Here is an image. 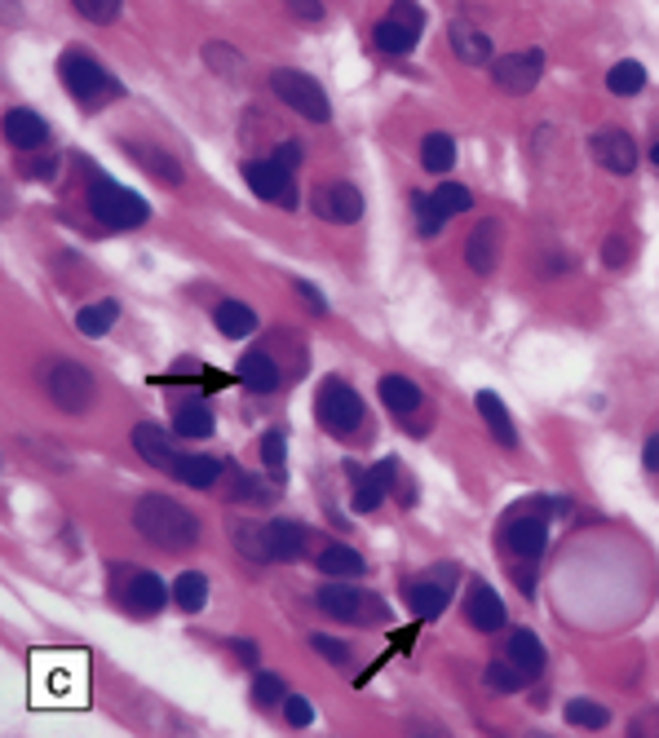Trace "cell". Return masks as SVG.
Here are the masks:
<instances>
[{
    "label": "cell",
    "mask_w": 659,
    "mask_h": 738,
    "mask_svg": "<svg viewBox=\"0 0 659 738\" xmlns=\"http://www.w3.org/2000/svg\"><path fill=\"white\" fill-rule=\"evenodd\" d=\"M464 261L473 274H495V261H500V225L495 221H478L464 239Z\"/></svg>",
    "instance_id": "obj_17"
},
{
    "label": "cell",
    "mask_w": 659,
    "mask_h": 738,
    "mask_svg": "<svg viewBox=\"0 0 659 738\" xmlns=\"http://www.w3.org/2000/svg\"><path fill=\"white\" fill-rule=\"evenodd\" d=\"M650 159H655V164H659V141H655V146H650Z\"/></svg>",
    "instance_id": "obj_54"
},
{
    "label": "cell",
    "mask_w": 659,
    "mask_h": 738,
    "mask_svg": "<svg viewBox=\"0 0 659 738\" xmlns=\"http://www.w3.org/2000/svg\"><path fill=\"white\" fill-rule=\"evenodd\" d=\"M124 150H128V159H137L155 181H164V186H181V164H177L172 155H164L159 146H150V141H124Z\"/></svg>",
    "instance_id": "obj_21"
},
{
    "label": "cell",
    "mask_w": 659,
    "mask_h": 738,
    "mask_svg": "<svg viewBox=\"0 0 659 738\" xmlns=\"http://www.w3.org/2000/svg\"><path fill=\"white\" fill-rule=\"evenodd\" d=\"M376 389H380V402H385L394 415H411V411L420 407V398H425V393H420V384H416V380H407V376H380V384H376Z\"/></svg>",
    "instance_id": "obj_29"
},
{
    "label": "cell",
    "mask_w": 659,
    "mask_h": 738,
    "mask_svg": "<svg viewBox=\"0 0 659 738\" xmlns=\"http://www.w3.org/2000/svg\"><path fill=\"white\" fill-rule=\"evenodd\" d=\"M544 75V53L540 49H517V53H504L491 62V80L500 93H531Z\"/></svg>",
    "instance_id": "obj_10"
},
{
    "label": "cell",
    "mask_w": 659,
    "mask_h": 738,
    "mask_svg": "<svg viewBox=\"0 0 659 738\" xmlns=\"http://www.w3.org/2000/svg\"><path fill=\"white\" fill-rule=\"evenodd\" d=\"M203 62H208V66H217L221 75L239 71V53H230V49H221V44H208V49H203Z\"/></svg>",
    "instance_id": "obj_46"
},
{
    "label": "cell",
    "mask_w": 659,
    "mask_h": 738,
    "mask_svg": "<svg viewBox=\"0 0 659 738\" xmlns=\"http://www.w3.org/2000/svg\"><path fill=\"white\" fill-rule=\"evenodd\" d=\"M44 393H49V402H53L57 411L80 415V411L93 407V398H97V380H93V371H88L84 362L53 358V362L44 367Z\"/></svg>",
    "instance_id": "obj_4"
},
{
    "label": "cell",
    "mask_w": 659,
    "mask_h": 738,
    "mask_svg": "<svg viewBox=\"0 0 659 738\" xmlns=\"http://www.w3.org/2000/svg\"><path fill=\"white\" fill-rule=\"evenodd\" d=\"M354 473V468H349ZM389 482H394V460H376L367 473H354V508L358 513H372L385 504L389 495Z\"/></svg>",
    "instance_id": "obj_19"
},
{
    "label": "cell",
    "mask_w": 659,
    "mask_h": 738,
    "mask_svg": "<svg viewBox=\"0 0 659 738\" xmlns=\"http://www.w3.org/2000/svg\"><path fill=\"white\" fill-rule=\"evenodd\" d=\"M487 689H495V694H513V689H522L531 676L513 663V658H495V663H487Z\"/></svg>",
    "instance_id": "obj_37"
},
{
    "label": "cell",
    "mask_w": 659,
    "mask_h": 738,
    "mask_svg": "<svg viewBox=\"0 0 659 738\" xmlns=\"http://www.w3.org/2000/svg\"><path fill=\"white\" fill-rule=\"evenodd\" d=\"M4 141H9L13 150H44V146H49V124H44L35 110L13 106V110L4 115Z\"/></svg>",
    "instance_id": "obj_18"
},
{
    "label": "cell",
    "mask_w": 659,
    "mask_h": 738,
    "mask_svg": "<svg viewBox=\"0 0 659 738\" xmlns=\"http://www.w3.org/2000/svg\"><path fill=\"white\" fill-rule=\"evenodd\" d=\"M212 318H217V331L230 336V340H243V336L257 331V309L243 305V301H221V305L212 309Z\"/></svg>",
    "instance_id": "obj_28"
},
{
    "label": "cell",
    "mask_w": 659,
    "mask_h": 738,
    "mask_svg": "<svg viewBox=\"0 0 659 738\" xmlns=\"http://www.w3.org/2000/svg\"><path fill=\"white\" fill-rule=\"evenodd\" d=\"M447 40H451V53H456L460 62H473V66L491 62V35H482L478 27L451 22V27H447Z\"/></svg>",
    "instance_id": "obj_22"
},
{
    "label": "cell",
    "mask_w": 659,
    "mask_h": 738,
    "mask_svg": "<svg viewBox=\"0 0 659 738\" xmlns=\"http://www.w3.org/2000/svg\"><path fill=\"white\" fill-rule=\"evenodd\" d=\"M646 468H650V473H659V433H650V437H646Z\"/></svg>",
    "instance_id": "obj_51"
},
{
    "label": "cell",
    "mask_w": 659,
    "mask_h": 738,
    "mask_svg": "<svg viewBox=\"0 0 659 738\" xmlns=\"http://www.w3.org/2000/svg\"><path fill=\"white\" fill-rule=\"evenodd\" d=\"M420 164H425L429 172H451V164H456V141H451L447 133H429V137L420 141Z\"/></svg>",
    "instance_id": "obj_36"
},
{
    "label": "cell",
    "mask_w": 659,
    "mask_h": 738,
    "mask_svg": "<svg viewBox=\"0 0 659 738\" xmlns=\"http://www.w3.org/2000/svg\"><path fill=\"white\" fill-rule=\"evenodd\" d=\"M115 318H119V305L115 301H97V305H84L75 314V327H80V336H106L115 327Z\"/></svg>",
    "instance_id": "obj_34"
},
{
    "label": "cell",
    "mask_w": 659,
    "mask_h": 738,
    "mask_svg": "<svg viewBox=\"0 0 659 738\" xmlns=\"http://www.w3.org/2000/svg\"><path fill=\"white\" fill-rule=\"evenodd\" d=\"M133 446H137V455H142L150 468H159V473H168V477H177V468H181V460H186L159 424H137V429H133Z\"/></svg>",
    "instance_id": "obj_13"
},
{
    "label": "cell",
    "mask_w": 659,
    "mask_h": 738,
    "mask_svg": "<svg viewBox=\"0 0 659 738\" xmlns=\"http://www.w3.org/2000/svg\"><path fill=\"white\" fill-rule=\"evenodd\" d=\"M172 592L159 583V574H150V570H142V574H133L128 579V588H124V601H128V610L133 614H159L164 610V601H168Z\"/></svg>",
    "instance_id": "obj_20"
},
{
    "label": "cell",
    "mask_w": 659,
    "mask_h": 738,
    "mask_svg": "<svg viewBox=\"0 0 659 738\" xmlns=\"http://www.w3.org/2000/svg\"><path fill=\"white\" fill-rule=\"evenodd\" d=\"M606 88H610L615 97H632V93H641V88H646V66L632 62V57L615 62V66L606 71Z\"/></svg>",
    "instance_id": "obj_32"
},
{
    "label": "cell",
    "mask_w": 659,
    "mask_h": 738,
    "mask_svg": "<svg viewBox=\"0 0 659 738\" xmlns=\"http://www.w3.org/2000/svg\"><path fill=\"white\" fill-rule=\"evenodd\" d=\"M230 539H234V548L252 561V566H261V561H274V552H270V535H265V526H252V521H234L230 526Z\"/></svg>",
    "instance_id": "obj_30"
},
{
    "label": "cell",
    "mask_w": 659,
    "mask_h": 738,
    "mask_svg": "<svg viewBox=\"0 0 659 738\" xmlns=\"http://www.w3.org/2000/svg\"><path fill=\"white\" fill-rule=\"evenodd\" d=\"M314 601H318L323 614H332L341 623H372V619H380V601L372 592H363V588H349V583H323Z\"/></svg>",
    "instance_id": "obj_9"
},
{
    "label": "cell",
    "mask_w": 659,
    "mask_h": 738,
    "mask_svg": "<svg viewBox=\"0 0 659 738\" xmlns=\"http://www.w3.org/2000/svg\"><path fill=\"white\" fill-rule=\"evenodd\" d=\"M283 4H287V13L301 18V22H323V0H283Z\"/></svg>",
    "instance_id": "obj_47"
},
{
    "label": "cell",
    "mask_w": 659,
    "mask_h": 738,
    "mask_svg": "<svg viewBox=\"0 0 659 738\" xmlns=\"http://www.w3.org/2000/svg\"><path fill=\"white\" fill-rule=\"evenodd\" d=\"M442 221H447V212L433 203V194H429V199H420V194H416V225H420V234H438V230H442Z\"/></svg>",
    "instance_id": "obj_44"
},
{
    "label": "cell",
    "mask_w": 659,
    "mask_h": 738,
    "mask_svg": "<svg viewBox=\"0 0 659 738\" xmlns=\"http://www.w3.org/2000/svg\"><path fill=\"white\" fill-rule=\"evenodd\" d=\"M464 619L478 632H500L504 628V601L495 597L491 583H482V579L469 583V592H464Z\"/></svg>",
    "instance_id": "obj_16"
},
{
    "label": "cell",
    "mask_w": 659,
    "mask_h": 738,
    "mask_svg": "<svg viewBox=\"0 0 659 738\" xmlns=\"http://www.w3.org/2000/svg\"><path fill=\"white\" fill-rule=\"evenodd\" d=\"M296 292H301V296L310 301V309H327V305H323V296H318V292H314V287H310L305 278H296Z\"/></svg>",
    "instance_id": "obj_52"
},
{
    "label": "cell",
    "mask_w": 659,
    "mask_h": 738,
    "mask_svg": "<svg viewBox=\"0 0 659 738\" xmlns=\"http://www.w3.org/2000/svg\"><path fill=\"white\" fill-rule=\"evenodd\" d=\"M314 411L323 420V429L332 437H354V429L363 424V398L341 380V376H327L318 384V398H314Z\"/></svg>",
    "instance_id": "obj_6"
},
{
    "label": "cell",
    "mask_w": 659,
    "mask_h": 738,
    "mask_svg": "<svg viewBox=\"0 0 659 738\" xmlns=\"http://www.w3.org/2000/svg\"><path fill=\"white\" fill-rule=\"evenodd\" d=\"M53 172H57V159H53V155H40V159L27 168V177H35V181H53Z\"/></svg>",
    "instance_id": "obj_49"
},
{
    "label": "cell",
    "mask_w": 659,
    "mask_h": 738,
    "mask_svg": "<svg viewBox=\"0 0 659 738\" xmlns=\"http://www.w3.org/2000/svg\"><path fill=\"white\" fill-rule=\"evenodd\" d=\"M270 88H274V97H279L283 106H292L296 115H305V119H314V124H323V119L332 115L327 93H323L318 80H310L305 71H287V66L270 71Z\"/></svg>",
    "instance_id": "obj_7"
},
{
    "label": "cell",
    "mask_w": 659,
    "mask_h": 738,
    "mask_svg": "<svg viewBox=\"0 0 659 738\" xmlns=\"http://www.w3.org/2000/svg\"><path fill=\"white\" fill-rule=\"evenodd\" d=\"M473 407H478V415L487 420V429H491V437L500 442V446H517V429H513V415H509V407L491 393V389H482L478 398H473Z\"/></svg>",
    "instance_id": "obj_23"
},
{
    "label": "cell",
    "mask_w": 659,
    "mask_h": 738,
    "mask_svg": "<svg viewBox=\"0 0 659 738\" xmlns=\"http://www.w3.org/2000/svg\"><path fill=\"white\" fill-rule=\"evenodd\" d=\"M433 203H438V208L451 217V212H464V208L473 203V194H469L460 181H442V186L433 190Z\"/></svg>",
    "instance_id": "obj_41"
},
{
    "label": "cell",
    "mask_w": 659,
    "mask_h": 738,
    "mask_svg": "<svg viewBox=\"0 0 659 738\" xmlns=\"http://www.w3.org/2000/svg\"><path fill=\"white\" fill-rule=\"evenodd\" d=\"M318 570L332 574V579H354V574H363L367 566H363V557H358L354 548H345V544H327V548L318 552Z\"/></svg>",
    "instance_id": "obj_31"
},
{
    "label": "cell",
    "mask_w": 659,
    "mask_h": 738,
    "mask_svg": "<svg viewBox=\"0 0 659 738\" xmlns=\"http://www.w3.org/2000/svg\"><path fill=\"white\" fill-rule=\"evenodd\" d=\"M217 477H221V460H212V455H186L177 468V482H186L195 491H208Z\"/></svg>",
    "instance_id": "obj_35"
},
{
    "label": "cell",
    "mask_w": 659,
    "mask_h": 738,
    "mask_svg": "<svg viewBox=\"0 0 659 738\" xmlns=\"http://www.w3.org/2000/svg\"><path fill=\"white\" fill-rule=\"evenodd\" d=\"M602 256H606L610 265H624V261H628V252H624V239H619V234H610V239H606V247H602Z\"/></svg>",
    "instance_id": "obj_50"
},
{
    "label": "cell",
    "mask_w": 659,
    "mask_h": 738,
    "mask_svg": "<svg viewBox=\"0 0 659 738\" xmlns=\"http://www.w3.org/2000/svg\"><path fill=\"white\" fill-rule=\"evenodd\" d=\"M239 380H243L248 389H257V393H274V389H279V367H274L270 354L248 349V354L239 358Z\"/></svg>",
    "instance_id": "obj_24"
},
{
    "label": "cell",
    "mask_w": 659,
    "mask_h": 738,
    "mask_svg": "<svg viewBox=\"0 0 659 738\" xmlns=\"http://www.w3.org/2000/svg\"><path fill=\"white\" fill-rule=\"evenodd\" d=\"M265 535H270V552H274V561H296V557L305 552V526H301V521L274 517V521L265 526Z\"/></svg>",
    "instance_id": "obj_26"
},
{
    "label": "cell",
    "mask_w": 659,
    "mask_h": 738,
    "mask_svg": "<svg viewBox=\"0 0 659 738\" xmlns=\"http://www.w3.org/2000/svg\"><path fill=\"white\" fill-rule=\"evenodd\" d=\"M172 601H177V610H186V614L203 610V601H208V579H203L199 570H181L177 583H172Z\"/></svg>",
    "instance_id": "obj_33"
},
{
    "label": "cell",
    "mask_w": 659,
    "mask_h": 738,
    "mask_svg": "<svg viewBox=\"0 0 659 738\" xmlns=\"http://www.w3.org/2000/svg\"><path fill=\"white\" fill-rule=\"evenodd\" d=\"M566 720L579 725V729H602V725L610 720V711H606L602 703H593V698H571V703H566Z\"/></svg>",
    "instance_id": "obj_39"
},
{
    "label": "cell",
    "mask_w": 659,
    "mask_h": 738,
    "mask_svg": "<svg viewBox=\"0 0 659 738\" xmlns=\"http://www.w3.org/2000/svg\"><path fill=\"white\" fill-rule=\"evenodd\" d=\"M71 4H75L80 18H88V22H97V27H106V22L119 18V0H71Z\"/></svg>",
    "instance_id": "obj_42"
},
{
    "label": "cell",
    "mask_w": 659,
    "mask_h": 738,
    "mask_svg": "<svg viewBox=\"0 0 659 738\" xmlns=\"http://www.w3.org/2000/svg\"><path fill=\"white\" fill-rule=\"evenodd\" d=\"M283 716H287V725L305 729V725L314 720V707H310V698H301V694H287V698H283Z\"/></svg>",
    "instance_id": "obj_45"
},
{
    "label": "cell",
    "mask_w": 659,
    "mask_h": 738,
    "mask_svg": "<svg viewBox=\"0 0 659 738\" xmlns=\"http://www.w3.org/2000/svg\"><path fill=\"white\" fill-rule=\"evenodd\" d=\"M234 654H239V658H248V663H252V658H257V645H252V641H234Z\"/></svg>",
    "instance_id": "obj_53"
},
{
    "label": "cell",
    "mask_w": 659,
    "mask_h": 738,
    "mask_svg": "<svg viewBox=\"0 0 659 738\" xmlns=\"http://www.w3.org/2000/svg\"><path fill=\"white\" fill-rule=\"evenodd\" d=\"M593 159L624 177L637 168V141L624 128H602V133H593Z\"/></svg>",
    "instance_id": "obj_15"
},
{
    "label": "cell",
    "mask_w": 659,
    "mask_h": 738,
    "mask_svg": "<svg viewBox=\"0 0 659 738\" xmlns=\"http://www.w3.org/2000/svg\"><path fill=\"white\" fill-rule=\"evenodd\" d=\"M274 164H283V168H287V172H292V168H296V164H301V146H296V141H292V137H287V141H283V146H279V150H274Z\"/></svg>",
    "instance_id": "obj_48"
},
{
    "label": "cell",
    "mask_w": 659,
    "mask_h": 738,
    "mask_svg": "<svg viewBox=\"0 0 659 738\" xmlns=\"http://www.w3.org/2000/svg\"><path fill=\"white\" fill-rule=\"evenodd\" d=\"M509 658H513L526 676H540L544 663H548V654H544V645H540V636H535L531 628H513V632H509Z\"/></svg>",
    "instance_id": "obj_27"
},
{
    "label": "cell",
    "mask_w": 659,
    "mask_h": 738,
    "mask_svg": "<svg viewBox=\"0 0 659 738\" xmlns=\"http://www.w3.org/2000/svg\"><path fill=\"white\" fill-rule=\"evenodd\" d=\"M88 212L106 230H133V225H142L150 217V208H146L142 194H133V190H124V186H115L106 177H93V186H88Z\"/></svg>",
    "instance_id": "obj_5"
},
{
    "label": "cell",
    "mask_w": 659,
    "mask_h": 738,
    "mask_svg": "<svg viewBox=\"0 0 659 738\" xmlns=\"http://www.w3.org/2000/svg\"><path fill=\"white\" fill-rule=\"evenodd\" d=\"M287 689H283V676L279 672H257L252 676V703L257 707H283Z\"/></svg>",
    "instance_id": "obj_38"
},
{
    "label": "cell",
    "mask_w": 659,
    "mask_h": 738,
    "mask_svg": "<svg viewBox=\"0 0 659 738\" xmlns=\"http://www.w3.org/2000/svg\"><path fill=\"white\" fill-rule=\"evenodd\" d=\"M451 588H456V566L451 561H438V570H429L425 579L407 583V605L416 619H438L451 601Z\"/></svg>",
    "instance_id": "obj_11"
},
{
    "label": "cell",
    "mask_w": 659,
    "mask_h": 738,
    "mask_svg": "<svg viewBox=\"0 0 659 738\" xmlns=\"http://www.w3.org/2000/svg\"><path fill=\"white\" fill-rule=\"evenodd\" d=\"M243 181L252 194H261L265 203H283V208H296V181L283 164L274 159H248L243 164Z\"/></svg>",
    "instance_id": "obj_12"
},
{
    "label": "cell",
    "mask_w": 659,
    "mask_h": 738,
    "mask_svg": "<svg viewBox=\"0 0 659 738\" xmlns=\"http://www.w3.org/2000/svg\"><path fill=\"white\" fill-rule=\"evenodd\" d=\"M133 526L142 530L146 544H155L164 552H186L199 539V517L168 495H142L133 508Z\"/></svg>",
    "instance_id": "obj_1"
},
{
    "label": "cell",
    "mask_w": 659,
    "mask_h": 738,
    "mask_svg": "<svg viewBox=\"0 0 659 738\" xmlns=\"http://www.w3.org/2000/svg\"><path fill=\"white\" fill-rule=\"evenodd\" d=\"M172 424H177V437H208L217 420H212L208 402H199V398H181V402H172Z\"/></svg>",
    "instance_id": "obj_25"
},
{
    "label": "cell",
    "mask_w": 659,
    "mask_h": 738,
    "mask_svg": "<svg viewBox=\"0 0 659 738\" xmlns=\"http://www.w3.org/2000/svg\"><path fill=\"white\" fill-rule=\"evenodd\" d=\"M310 645H314V654H323V658H327V663H336V667H349V658H354L345 641L323 636V632H314V636H310Z\"/></svg>",
    "instance_id": "obj_43"
},
{
    "label": "cell",
    "mask_w": 659,
    "mask_h": 738,
    "mask_svg": "<svg viewBox=\"0 0 659 738\" xmlns=\"http://www.w3.org/2000/svg\"><path fill=\"white\" fill-rule=\"evenodd\" d=\"M314 212L323 221H336V225H354L363 217V194L349 186V181H332L323 190H314Z\"/></svg>",
    "instance_id": "obj_14"
},
{
    "label": "cell",
    "mask_w": 659,
    "mask_h": 738,
    "mask_svg": "<svg viewBox=\"0 0 659 738\" xmlns=\"http://www.w3.org/2000/svg\"><path fill=\"white\" fill-rule=\"evenodd\" d=\"M420 27H425V13L416 0H394L389 13L376 22V49L385 53H411L416 40H420Z\"/></svg>",
    "instance_id": "obj_8"
},
{
    "label": "cell",
    "mask_w": 659,
    "mask_h": 738,
    "mask_svg": "<svg viewBox=\"0 0 659 738\" xmlns=\"http://www.w3.org/2000/svg\"><path fill=\"white\" fill-rule=\"evenodd\" d=\"M57 75H62V88H66L80 106H88V110H97L102 102L124 97V84H119L111 71H102V66H97L88 53H80V49H71V53L57 57Z\"/></svg>",
    "instance_id": "obj_3"
},
{
    "label": "cell",
    "mask_w": 659,
    "mask_h": 738,
    "mask_svg": "<svg viewBox=\"0 0 659 738\" xmlns=\"http://www.w3.org/2000/svg\"><path fill=\"white\" fill-rule=\"evenodd\" d=\"M283 455H287V446H283V433L279 429H270L265 437H261V464H265V473L279 482L283 477Z\"/></svg>",
    "instance_id": "obj_40"
},
{
    "label": "cell",
    "mask_w": 659,
    "mask_h": 738,
    "mask_svg": "<svg viewBox=\"0 0 659 738\" xmlns=\"http://www.w3.org/2000/svg\"><path fill=\"white\" fill-rule=\"evenodd\" d=\"M553 513H571V499H526V504H517L500 526V544L517 561H535L548 544V517Z\"/></svg>",
    "instance_id": "obj_2"
}]
</instances>
